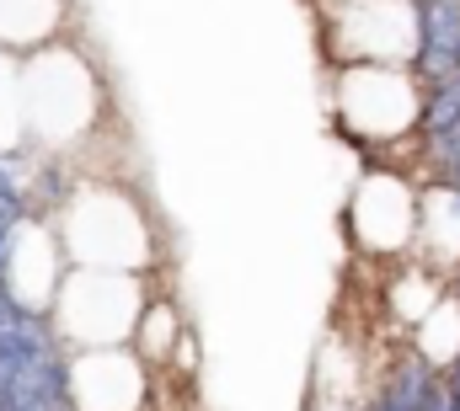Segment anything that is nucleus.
I'll use <instances>...</instances> for the list:
<instances>
[{
    "label": "nucleus",
    "mask_w": 460,
    "mask_h": 411,
    "mask_svg": "<svg viewBox=\"0 0 460 411\" xmlns=\"http://www.w3.org/2000/svg\"><path fill=\"white\" fill-rule=\"evenodd\" d=\"M423 81L407 65H348L338 70V118L332 128L348 144L375 150L396 134H418Z\"/></svg>",
    "instance_id": "obj_1"
},
{
    "label": "nucleus",
    "mask_w": 460,
    "mask_h": 411,
    "mask_svg": "<svg viewBox=\"0 0 460 411\" xmlns=\"http://www.w3.org/2000/svg\"><path fill=\"white\" fill-rule=\"evenodd\" d=\"M348 230H353V246L369 251V257H396L412 246V230H418V188L391 171V166H375L353 204H348Z\"/></svg>",
    "instance_id": "obj_2"
},
{
    "label": "nucleus",
    "mask_w": 460,
    "mask_h": 411,
    "mask_svg": "<svg viewBox=\"0 0 460 411\" xmlns=\"http://www.w3.org/2000/svg\"><path fill=\"white\" fill-rule=\"evenodd\" d=\"M65 380H97V390H75L70 411H139L150 385H145V363L128 358L123 347H92L81 358L65 363Z\"/></svg>",
    "instance_id": "obj_3"
},
{
    "label": "nucleus",
    "mask_w": 460,
    "mask_h": 411,
    "mask_svg": "<svg viewBox=\"0 0 460 411\" xmlns=\"http://www.w3.org/2000/svg\"><path fill=\"white\" fill-rule=\"evenodd\" d=\"M460 70V0H418V54L412 75L439 81Z\"/></svg>",
    "instance_id": "obj_4"
},
{
    "label": "nucleus",
    "mask_w": 460,
    "mask_h": 411,
    "mask_svg": "<svg viewBox=\"0 0 460 411\" xmlns=\"http://www.w3.org/2000/svg\"><path fill=\"white\" fill-rule=\"evenodd\" d=\"M460 123V70L423 81V107H418V139H439Z\"/></svg>",
    "instance_id": "obj_5"
},
{
    "label": "nucleus",
    "mask_w": 460,
    "mask_h": 411,
    "mask_svg": "<svg viewBox=\"0 0 460 411\" xmlns=\"http://www.w3.org/2000/svg\"><path fill=\"white\" fill-rule=\"evenodd\" d=\"M423 144H429L423 155L434 161V177H445V171H460V123H456V128H445L439 139H423Z\"/></svg>",
    "instance_id": "obj_6"
},
{
    "label": "nucleus",
    "mask_w": 460,
    "mask_h": 411,
    "mask_svg": "<svg viewBox=\"0 0 460 411\" xmlns=\"http://www.w3.org/2000/svg\"><path fill=\"white\" fill-rule=\"evenodd\" d=\"M439 182H445V188H450V193H456V198H460V171H445Z\"/></svg>",
    "instance_id": "obj_7"
},
{
    "label": "nucleus",
    "mask_w": 460,
    "mask_h": 411,
    "mask_svg": "<svg viewBox=\"0 0 460 411\" xmlns=\"http://www.w3.org/2000/svg\"><path fill=\"white\" fill-rule=\"evenodd\" d=\"M311 411H316V407H311ZM348 411H369V401H348Z\"/></svg>",
    "instance_id": "obj_8"
}]
</instances>
